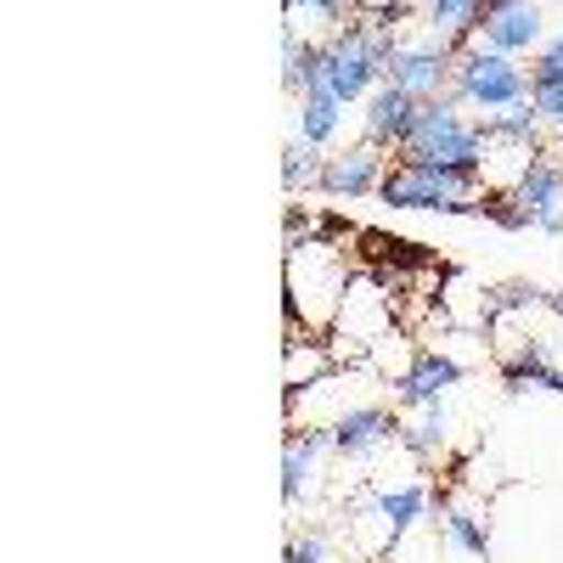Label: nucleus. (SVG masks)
<instances>
[{"mask_svg":"<svg viewBox=\"0 0 563 563\" xmlns=\"http://www.w3.org/2000/svg\"><path fill=\"white\" fill-rule=\"evenodd\" d=\"M417 18H422V34L445 40L451 52H467L485 34V0H429Z\"/></svg>","mask_w":563,"mask_h":563,"instance_id":"11","label":"nucleus"},{"mask_svg":"<svg viewBox=\"0 0 563 563\" xmlns=\"http://www.w3.org/2000/svg\"><path fill=\"white\" fill-rule=\"evenodd\" d=\"M350 288H355L350 265H344V254H339L333 243L305 238V243L288 249V321H294V327L305 321L310 339L333 327V316L344 310Z\"/></svg>","mask_w":563,"mask_h":563,"instance_id":"2","label":"nucleus"},{"mask_svg":"<svg viewBox=\"0 0 563 563\" xmlns=\"http://www.w3.org/2000/svg\"><path fill=\"white\" fill-rule=\"evenodd\" d=\"M339 124H344V102L327 85H316L310 97L294 102V141H305V147H316V153L339 135Z\"/></svg>","mask_w":563,"mask_h":563,"instance_id":"14","label":"nucleus"},{"mask_svg":"<svg viewBox=\"0 0 563 563\" xmlns=\"http://www.w3.org/2000/svg\"><path fill=\"white\" fill-rule=\"evenodd\" d=\"M333 445V434L327 429H305V434H288V445H282V501L299 507V496L310 490V474H316V456Z\"/></svg>","mask_w":563,"mask_h":563,"instance_id":"13","label":"nucleus"},{"mask_svg":"<svg viewBox=\"0 0 563 563\" xmlns=\"http://www.w3.org/2000/svg\"><path fill=\"white\" fill-rule=\"evenodd\" d=\"M327 434H333V451L339 456H366V451H378L400 434V422L389 406H350L339 411L333 422H327Z\"/></svg>","mask_w":563,"mask_h":563,"instance_id":"10","label":"nucleus"},{"mask_svg":"<svg viewBox=\"0 0 563 563\" xmlns=\"http://www.w3.org/2000/svg\"><path fill=\"white\" fill-rule=\"evenodd\" d=\"M536 85H530V68L512 63L501 52H490V45H467V52H456V68H451V102L456 108H479L485 119L512 108V102H530Z\"/></svg>","mask_w":563,"mask_h":563,"instance_id":"3","label":"nucleus"},{"mask_svg":"<svg viewBox=\"0 0 563 563\" xmlns=\"http://www.w3.org/2000/svg\"><path fill=\"white\" fill-rule=\"evenodd\" d=\"M530 85H536V90H558V85H563V29L547 34V45L530 57Z\"/></svg>","mask_w":563,"mask_h":563,"instance_id":"24","label":"nucleus"},{"mask_svg":"<svg viewBox=\"0 0 563 563\" xmlns=\"http://www.w3.org/2000/svg\"><path fill=\"white\" fill-rule=\"evenodd\" d=\"M558 198H563V164H552L547 153L519 175V186H512V203L519 209H530V214H547V209H558Z\"/></svg>","mask_w":563,"mask_h":563,"instance_id":"17","label":"nucleus"},{"mask_svg":"<svg viewBox=\"0 0 563 563\" xmlns=\"http://www.w3.org/2000/svg\"><path fill=\"white\" fill-rule=\"evenodd\" d=\"M395 440H400L411 456H440L445 440H451V411H445V400H440V406H422V417L400 422Z\"/></svg>","mask_w":563,"mask_h":563,"instance_id":"18","label":"nucleus"},{"mask_svg":"<svg viewBox=\"0 0 563 563\" xmlns=\"http://www.w3.org/2000/svg\"><path fill=\"white\" fill-rule=\"evenodd\" d=\"M547 305H552V310L563 316V288H558V294H547Z\"/></svg>","mask_w":563,"mask_h":563,"instance_id":"28","label":"nucleus"},{"mask_svg":"<svg viewBox=\"0 0 563 563\" xmlns=\"http://www.w3.org/2000/svg\"><path fill=\"white\" fill-rule=\"evenodd\" d=\"M321 169H327V153L305 147V141H288V153H282V186L288 192H316Z\"/></svg>","mask_w":563,"mask_h":563,"instance_id":"21","label":"nucleus"},{"mask_svg":"<svg viewBox=\"0 0 563 563\" xmlns=\"http://www.w3.org/2000/svg\"><path fill=\"white\" fill-rule=\"evenodd\" d=\"M440 530H445V547H451V552H462V558H479V563L490 558V530H485L479 512H467V507H445Z\"/></svg>","mask_w":563,"mask_h":563,"instance_id":"20","label":"nucleus"},{"mask_svg":"<svg viewBox=\"0 0 563 563\" xmlns=\"http://www.w3.org/2000/svg\"><path fill=\"white\" fill-rule=\"evenodd\" d=\"M389 175V153L378 147H366V141H355V147L333 153L321 169V186L316 192L321 198H333V203H355V198H378V186Z\"/></svg>","mask_w":563,"mask_h":563,"instance_id":"7","label":"nucleus"},{"mask_svg":"<svg viewBox=\"0 0 563 563\" xmlns=\"http://www.w3.org/2000/svg\"><path fill=\"white\" fill-rule=\"evenodd\" d=\"M327 558V541L321 536H294L288 552H282V563H321Z\"/></svg>","mask_w":563,"mask_h":563,"instance_id":"26","label":"nucleus"},{"mask_svg":"<svg viewBox=\"0 0 563 563\" xmlns=\"http://www.w3.org/2000/svg\"><path fill=\"white\" fill-rule=\"evenodd\" d=\"M372 512L384 525V552L406 541V530L429 512V485H400V490H378L372 496Z\"/></svg>","mask_w":563,"mask_h":563,"instance_id":"15","label":"nucleus"},{"mask_svg":"<svg viewBox=\"0 0 563 563\" xmlns=\"http://www.w3.org/2000/svg\"><path fill=\"white\" fill-rule=\"evenodd\" d=\"M479 45H490V52L525 63L536 57L547 45V12L536 7V0H485V34Z\"/></svg>","mask_w":563,"mask_h":563,"instance_id":"6","label":"nucleus"},{"mask_svg":"<svg viewBox=\"0 0 563 563\" xmlns=\"http://www.w3.org/2000/svg\"><path fill=\"white\" fill-rule=\"evenodd\" d=\"M536 231H552V238H563V209H547V214H536Z\"/></svg>","mask_w":563,"mask_h":563,"instance_id":"27","label":"nucleus"},{"mask_svg":"<svg viewBox=\"0 0 563 563\" xmlns=\"http://www.w3.org/2000/svg\"><path fill=\"white\" fill-rule=\"evenodd\" d=\"M327 74V40H299V29L288 23L282 29V85H288V97H310Z\"/></svg>","mask_w":563,"mask_h":563,"instance_id":"12","label":"nucleus"},{"mask_svg":"<svg viewBox=\"0 0 563 563\" xmlns=\"http://www.w3.org/2000/svg\"><path fill=\"white\" fill-rule=\"evenodd\" d=\"M541 113H536V97L530 102H512V108H501V113H490L485 119V135L490 141H512V147H541Z\"/></svg>","mask_w":563,"mask_h":563,"instance_id":"19","label":"nucleus"},{"mask_svg":"<svg viewBox=\"0 0 563 563\" xmlns=\"http://www.w3.org/2000/svg\"><path fill=\"white\" fill-rule=\"evenodd\" d=\"M451 68H456L451 45L434 40V34H422V40H400V52H395L384 85L406 90L411 102L429 108V102H445V97H451Z\"/></svg>","mask_w":563,"mask_h":563,"instance_id":"5","label":"nucleus"},{"mask_svg":"<svg viewBox=\"0 0 563 563\" xmlns=\"http://www.w3.org/2000/svg\"><path fill=\"white\" fill-rule=\"evenodd\" d=\"M501 378L512 389H552V395H563V366L552 361V350L541 339H530L519 355H507L501 361Z\"/></svg>","mask_w":563,"mask_h":563,"instance_id":"16","label":"nucleus"},{"mask_svg":"<svg viewBox=\"0 0 563 563\" xmlns=\"http://www.w3.org/2000/svg\"><path fill=\"white\" fill-rule=\"evenodd\" d=\"M400 158L485 186V124H474L451 97L445 102H429V108L417 113V130H411V141L400 147ZM485 192H490V186H485Z\"/></svg>","mask_w":563,"mask_h":563,"instance_id":"1","label":"nucleus"},{"mask_svg":"<svg viewBox=\"0 0 563 563\" xmlns=\"http://www.w3.org/2000/svg\"><path fill=\"white\" fill-rule=\"evenodd\" d=\"M525 305H547V294L536 288V282H501V288L485 294V321L507 316V310H525Z\"/></svg>","mask_w":563,"mask_h":563,"instance_id":"23","label":"nucleus"},{"mask_svg":"<svg viewBox=\"0 0 563 563\" xmlns=\"http://www.w3.org/2000/svg\"><path fill=\"white\" fill-rule=\"evenodd\" d=\"M456 384H462V361H451L440 350H417L389 389H395V406H417L422 411V406H440L445 389H456Z\"/></svg>","mask_w":563,"mask_h":563,"instance_id":"9","label":"nucleus"},{"mask_svg":"<svg viewBox=\"0 0 563 563\" xmlns=\"http://www.w3.org/2000/svg\"><path fill=\"white\" fill-rule=\"evenodd\" d=\"M321 372H327V350H321V339L299 344V333H294V339H288V400H299V389L316 384Z\"/></svg>","mask_w":563,"mask_h":563,"instance_id":"22","label":"nucleus"},{"mask_svg":"<svg viewBox=\"0 0 563 563\" xmlns=\"http://www.w3.org/2000/svg\"><path fill=\"white\" fill-rule=\"evenodd\" d=\"M378 203L384 209H434V214H479L485 203V186L474 180H456L440 175L429 164H411V158H389V175L378 186Z\"/></svg>","mask_w":563,"mask_h":563,"instance_id":"4","label":"nucleus"},{"mask_svg":"<svg viewBox=\"0 0 563 563\" xmlns=\"http://www.w3.org/2000/svg\"><path fill=\"white\" fill-rule=\"evenodd\" d=\"M417 113H422V102H411L406 90H395V85H378L366 97V113H361V124H366V147H378V153H389V158H400V147L411 141V130H417Z\"/></svg>","mask_w":563,"mask_h":563,"instance_id":"8","label":"nucleus"},{"mask_svg":"<svg viewBox=\"0 0 563 563\" xmlns=\"http://www.w3.org/2000/svg\"><path fill=\"white\" fill-rule=\"evenodd\" d=\"M536 113H541V124L563 141V85H558V90H536Z\"/></svg>","mask_w":563,"mask_h":563,"instance_id":"25","label":"nucleus"}]
</instances>
